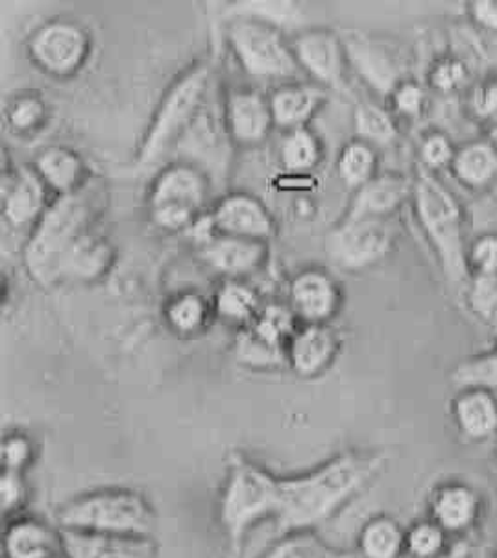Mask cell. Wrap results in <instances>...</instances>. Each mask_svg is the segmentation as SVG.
<instances>
[{
  "label": "cell",
  "instance_id": "1",
  "mask_svg": "<svg viewBox=\"0 0 497 558\" xmlns=\"http://www.w3.org/2000/svg\"><path fill=\"white\" fill-rule=\"evenodd\" d=\"M381 468L383 457L376 453H344L311 474L279 480V531H311L326 522L355 498Z\"/></svg>",
  "mask_w": 497,
  "mask_h": 558
},
{
  "label": "cell",
  "instance_id": "2",
  "mask_svg": "<svg viewBox=\"0 0 497 558\" xmlns=\"http://www.w3.org/2000/svg\"><path fill=\"white\" fill-rule=\"evenodd\" d=\"M413 201L425 238L429 239L449 283L461 286L470 278L464 219L456 196L438 180L433 170L420 165L413 178Z\"/></svg>",
  "mask_w": 497,
  "mask_h": 558
},
{
  "label": "cell",
  "instance_id": "3",
  "mask_svg": "<svg viewBox=\"0 0 497 558\" xmlns=\"http://www.w3.org/2000/svg\"><path fill=\"white\" fill-rule=\"evenodd\" d=\"M92 206L80 191L60 195L50 204L26 243L25 263L32 278L39 283L61 279V265L74 241L87 231Z\"/></svg>",
  "mask_w": 497,
  "mask_h": 558
},
{
  "label": "cell",
  "instance_id": "4",
  "mask_svg": "<svg viewBox=\"0 0 497 558\" xmlns=\"http://www.w3.org/2000/svg\"><path fill=\"white\" fill-rule=\"evenodd\" d=\"M278 507L279 480L243 457L233 459L220 498V525L231 549L241 547L255 523L276 518Z\"/></svg>",
  "mask_w": 497,
  "mask_h": 558
},
{
  "label": "cell",
  "instance_id": "5",
  "mask_svg": "<svg viewBox=\"0 0 497 558\" xmlns=\"http://www.w3.org/2000/svg\"><path fill=\"white\" fill-rule=\"evenodd\" d=\"M58 522L69 531L150 536L156 517L148 501L135 492L100 490L65 505Z\"/></svg>",
  "mask_w": 497,
  "mask_h": 558
},
{
  "label": "cell",
  "instance_id": "6",
  "mask_svg": "<svg viewBox=\"0 0 497 558\" xmlns=\"http://www.w3.org/2000/svg\"><path fill=\"white\" fill-rule=\"evenodd\" d=\"M211 71L206 63L187 69L180 78L170 85L169 92L159 102L153 122L141 143L140 163L150 165L169 153L193 122L196 113L209 97Z\"/></svg>",
  "mask_w": 497,
  "mask_h": 558
},
{
  "label": "cell",
  "instance_id": "7",
  "mask_svg": "<svg viewBox=\"0 0 497 558\" xmlns=\"http://www.w3.org/2000/svg\"><path fill=\"white\" fill-rule=\"evenodd\" d=\"M228 39L237 60L252 76L283 80L302 71L291 43H287L278 26L262 19L235 13L228 26Z\"/></svg>",
  "mask_w": 497,
  "mask_h": 558
},
{
  "label": "cell",
  "instance_id": "8",
  "mask_svg": "<svg viewBox=\"0 0 497 558\" xmlns=\"http://www.w3.org/2000/svg\"><path fill=\"white\" fill-rule=\"evenodd\" d=\"M209 178L187 161L167 165L154 180L148 195L150 215L165 230H187L202 215Z\"/></svg>",
  "mask_w": 497,
  "mask_h": 558
},
{
  "label": "cell",
  "instance_id": "9",
  "mask_svg": "<svg viewBox=\"0 0 497 558\" xmlns=\"http://www.w3.org/2000/svg\"><path fill=\"white\" fill-rule=\"evenodd\" d=\"M230 128L225 111L213 108L207 97L201 111L178 140L177 150L182 154L180 161L198 167L207 178L225 177L230 163Z\"/></svg>",
  "mask_w": 497,
  "mask_h": 558
},
{
  "label": "cell",
  "instance_id": "10",
  "mask_svg": "<svg viewBox=\"0 0 497 558\" xmlns=\"http://www.w3.org/2000/svg\"><path fill=\"white\" fill-rule=\"evenodd\" d=\"M395 243V231L387 219L340 220L326 239L329 257L340 267H371L381 262Z\"/></svg>",
  "mask_w": 497,
  "mask_h": 558
},
{
  "label": "cell",
  "instance_id": "11",
  "mask_svg": "<svg viewBox=\"0 0 497 558\" xmlns=\"http://www.w3.org/2000/svg\"><path fill=\"white\" fill-rule=\"evenodd\" d=\"M89 45L92 39L84 26L73 19L56 17L37 26L28 41V50L43 71L68 76L84 63Z\"/></svg>",
  "mask_w": 497,
  "mask_h": 558
},
{
  "label": "cell",
  "instance_id": "12",
  "mask_svg": "<svg viewBox=\"0 0 497 558\" xmlns=\"http://www.w3.org/2000/svg\"><path fill=\"white\" fill-rule=\"evenodd\" d=\"M342 43L346 60L374 92L390 97L396 87L407 80L401 73L400 60L392 54V50L376 41L374 37L352 32L342 39Z\"/></svg>",
  "mask_w": 497,
  "mask_h": 558
},
{
  "label": "cell",
  "instance_id": "13",
  "mask_svg": "<svg viewBox=\"0 0 497 558\" xmlns=\"http://www.w3.org/2000/svg\"><path fill=\"white\" fill-rule=\"evenodd\" d=\"M292 50L300 68L313 74L322 84L339 87L344 80V43L326 28H305L292 39Z\"/></svg>",
  "mask_w": 497,
  "mask_h": 558
},
{
  "label": "cell",
  "instance_id": "14",
  "mask_svg": "<svg viewBox=\"0 0 497 558\" xmlns=\"http://www.w3.org/2000/svg\"><path fill=\"white\" fill-rule=\"evenodd\" d=\"M60 547L65 558H158V547L148 536L61 529Z\"/></svg>",
  "mask_w": 497,
  "mask_h": 558
},
{
  "label": "cell",
  "instance_id": "15",
  "mask_svg": "<svg viewBox=\"0 0 497 558\" xmlns=\"http://www.w3.org/2000/svg\"><path fill=\"white\" fill-rule=\"evenodd\" d=\"M211 217L219 233L225 235L267 241L276 231V222L267 206L248 193H230L220 198Z\"/></svg>",
  "mask_w": 497,
  "mask_h": 558
},
{
  "label": "cell",
  "instance_id": "16",
  "mask_svg": "<svg viewBox=\"0 0 497 558\" xmlns=\"http://www.w3.org/2000/svg\"><path fill=\"white\" fill-rule=\"evenodd\" d=\"M409 196H413V180L396 172L376 174L355 191L344 219H387Z\"/></svg>",
  "mask_w": 497,
  "mask_h": 558
},
{
  "label": "cell",
  "instance_id": "17",
  "mask_svg": "<svg viewBox=\"0 0 497 558\" xmlns=\"http://www.w3.org/2000/svg\"><path fill=\"white\" fill-rule=\"evenodd\" d=\"M291 310L307 324H324L339 304V289L328 274L307 268L296 274L289 289Z\"/></svg>",
  "mask_w": 497,
  "mask_h": 558
},
{
  "label": "cell",
  "instance_id": "18",
  "mask_svg": "<svg viewBox=\"0 0 497 558\" xmlns=\"http://www.w3.org/2000/svg\"><path fill=\"white\" fill-rule=\"evenodd\" d=\"M337 342V335L326 324H305L287 342V361L300 376H316L334 361Z\"/></svg>",
  "mask_w": 497,
  "mask_h": 558
},
{
  "label": "cell",
  "instance_id": "19",
  "mask_svg": "<svg viewBox=\"0 0 497 558\" xmlns=\"http://www.w3.org/2000/svg\"><path fill=\"white\" fill-rule=\"evenodd\" d=\"M230 134L239 143H257L265 140L274 126L270 100L254 89L231 93L225 108Z\"/></svg>",
  "mask_w": 497,
  "mask_h": 558
},
{
  "label": "cell",
  "instance_id": "20",
  "mask_svg": "<svg viewBox=\"0 0 497 558\" xmlns=\"http://www.w3.org/2000/svg\"><path fill=\"white\" fill-rule=\"evenodd\" d=\"M481 517V498L472 486L449 483L435 492L431 499V520L449 536L464 534Z\"/></svg>",
  "mask_w": 497,
  "mask_h": 558
},
{
  "label": "cell",
  "instance_id": "21",
  "mask_svg": "<svg viewBox=\"0 0 497 558\" xmlns=\"http://www.w3.org/2000/svg\"><path fill=\"white\" fill-rule=\"evenodd\" d=\"M47 183L36 169L21 165L8 177V187H2V209L12 225L21 226L39 220L47 209Z\"/></svg>",
  "mask_w": 497,
  "mask_h": 558
},
{
  "label": "cell",
  "instance_id": "22",
  "mask_svg": "<svg viewBox=\"0 0 497 558\" xmlns=\"http://www.w3.org/2000/svg\"><path fill=\"white\" fill-rule=\"evenodd\" d=\"M267 255L265 241L257 239L235 238L219 233L202 244L201 257L209 267L228 274V276H244L262 265Z\"/></svg>",
  "mask_w": 497,
  "mask_h": 558
},
{
  "label": "cell",
  "instance_id": "23",
  "mask_svg": "<svg viewBox=\"0 0 497 558\" xmlns=\"http://www.w3.org/2000/svg\"><path fill=\"white\" fill-rule=\"evenodd\" d=\"M453 418L468 440L497 437V396L488 390L462 389L453 401Z\"/></svg>",
  "mask_w": 497,
  "mask_h": 558
},
{
  "label": "cell",
  "instance_id": "24",
  "mask_svg": "<svg viewBox=\"0 0 497 558\" xmlns=\"http://www.w3.org/2000/svg\"><path fill=\"white\" fill-rule=\"evenodd\" d=\"M113 250L110 243L100 235L87 230L74 241L69 248L63 265H61V279H78L92 281L102 276L111 265Z\"/></svg>",
  "mask_w": 497,
  "mask_h": 558
},
{
  "label": "cell",
  "instance_id": "25",
  "mask_svg": "<svg viewBox=\"0 0 497 558\" xmlns=\"http://www.w3.org/2000/svg\"><path fill=\"white\" fill-rule=\"evenodd\" d=\"M324 93L315 85L287 84L278 87L270 95V110H272L274 124L292 128L305 126L311 116L318 110Z\"/></svg>",
  "mask_w": 497,
  "mask_h": 558
},
{
  "label": "cell",
  "instance_id": "26",
  "mask_svg": "<svg viewBox=\"0 0 497 558\" xmlns=\"http://www.w3.org/2000/svg\"><path fill=\"white\" fill-rule=\"evenodd\" d=\"M37 174L49 187L56 189L60 195H68L78 191L84 163L73 148L63 145L47 146L45 150L37 154Z\"/></svg>",
  "mask_w": 497,
  "mask_h": 558
},
{
  "label": "cell",
  "instance_id": "27",
  "mask_svg": "<svg viewBox=\"0 0 497 558\" xmlns=\"http://www.w3.org/2000/svg\"><path fill=\"white\" fill-rule=\"evenodd\" d=\"M58 546L60 534L56 536L45 523L37 520H19L10 525L4 536L8 558H52Z\"/></svg>",
  "mask_w": 497,
  "mask_h": 558
},
{
  "label": "cell",
  "instance_id": "28",
  "mask_svg": "<svg viewBox=\"0 0 497 558\" xmlns=\"http://www.w3.org/2000/svg\"><path fill=\"white\" fill-rule=\"evenodd\" d=\"M449 167L457 180L468 187H485L497 177L496 146L486 141H470L461 148H457Z\"/></svg>",
  "mask_w": 497,
  "mask_h": 558
},
{
  "label": "cell",
  "instance_id": "29",
  "mask_svg": "<svg viewBox=\"0 0 497 558\" xmlns=\"http://www.w3.org/2000/svg\"><path fill=\"white\" fill-rule=\"evenodd\" d=\"M363 558H400L405 553V531L395 518L377 517L359 534Z\"/></svg>",
  "mask_w": 497,
  "mask_h": 558
},
{
  "label": "cell",
  "instance_id": "30",
  "mask_svg": "<svg viewBox=\"0 0 497 558\" xmlns=\"http://www.w3.org/2000/svg\"><path fill=\"white\" fill-rule=\"evenodd\" d=\"M342 180L352 187H361L371 178L376 177V148L363 140H353L342 146L337 161Z\"/></svg>",
  "mask_w": 497,
  "mask_h": 558
},
{
  "label": "cell",
  "instance_id": "31",
  "mask_svg": "<svg viewBox=\"0 0 497 558\" xmlns=\"http://www.w3.org/2000/svg\"><path fill=\"white\" fill-rule=\"evenodd\" d=\"M263 558H355V555L329 546L311 531H298L287 534Z\"/></svg>",
  "mask_w": 497,
  "mask_h": 558
},
{
  "label": "cell",
  "instance_id": "32",
  "mask_svg": "<svg viewBox=\"0 0 497 558\" xmlns=\"http://www.w3.org/2000/svg\"><path fill=\"white\" fill-rule=\"evenodd\" d=\"M215 305L220 316L237 324H250L262 310L254 289L239 279H230L220 287Z\"/></svg>",
  "mask_w": 497,
  "mask_h": 558
},
{
  "label": "cell",
  "instance_id": "33",
  "mask_svg": "<svg viewBox=\"0 0 497 558\" xmlns=\"http://www.w3.org/2000/svg\"><path fill=\"white\" fill-rule=\"evenodd\" d=\"M294 320H296V313L291 307L268 304L259 310L254 320L250 322L248 328L268 344L287 350V342L296 331Z\"/></svg>",
  "mask_w": 497,
  "mask_h": 558
},
{
  "label": "cell",
  "instance_id": "34",
  "mask_svg": "<svg viewBox=\"0 0 497 558\" xmlns=\"http://www.w3.org/2000/svg\"><path fill=\"white\" fill-rule=\"evenodd\" d=\"M279 156L287 169L304 172L313 169L320 159V143L310 128H292L281 140Z\"/></svg>",
  "mask_w": 497,
  "mask_h": 558
},
{
  "label": "cell",
  "instance_id": "35",
  "mask_svg": "<svg viewBox=\"0 0 497 558\" xmlns=\"http://www.w3.org/2000/svg\"><path fill=\"white\" fill-rule=\"evenodd\" d=\"M353 121H355L359 140L366 141L372 146L388 145L398 135L392 116L376 104H359Z\"/></svg>",
  "mask_w": 497,
  "mask_h": 558
},
{
  "label": "cell",
  "instance_id": "36",
  "mask_svg": "<svg viewBox=\"0 0 497 558\" xmlns=\"http://www.w3.org/2000/svg\"><path fill=\"white\" fill-rule=\"evenodd\" d=\"M451 379L462 389L488 390L497 396V352L483 353L457 364Z\"/></svg>",
  "mask_w": 497,
  "mask_h": 558
},
{
  "label": "cell",
  "instance_id": "37",
  "mask_svg": "<svg viewBox=\"0 0 497 558\" xmlns=\"http://www.w3.org/2000/svg\"><path fill=\"white\" fill-rule=\"evenodd\" d=\"M449 534L437 523L420 522L405 533V553L411 558H440L448 551Z\"/></svg>",
  "mask_w": 497,
  "mask_h": 558
},
{
  "label": "cell",
  "instance_id": "38",
  "mask_svg": "<svg viewBox=\"0 0 497 558\" xmlns=\"http://www.w3.org/2000/svg\"><path fill=\"white\" fill-rule=\"evenodd\" d=\"M207 305L196 292H182L167 305V318L172 328L180 333H194L204 326Z\"/></svg>",
  "mask_w": 497,
  "mask_h": 558
},
{
  "label": "cell",
  "instance_id": "39",
  "mask_svg": "<svg viewBox=\"0 0 497 558\" xmlns=\"http://www.w3.org/2000/svg\"><path fill=\"white\" fill-rule=\"evenodd\" d=\"M237 355L243 363L252 366H272L281 359H287L286 348L272 347L265 340L259 339L252 329H244L237 339Z\"/></svg>",
  "mask_w": 497,
  "mask_h": 558
},
{
  "label": "cell",
  "instance_id": "40",
  "mask_svg": "<svg viewBox=\"0 0 497 558\" xmlns=\"http://www.w3.org/2000/svg\"><path fill=\"white\" fill-rule=\"evenodd\" d=\"M468 302L483 320L497 324V274L472 276Z\"/></svg>",
  "mask_w": 497,
  "mask_h": 558
},
{
  "label": "cell",
  "instance_id": "41",
  "mask_svg": "<svg viewBox=\"0 0 497 558\" xmlns=\"http://www.w3.org/2000/svg\"><path fill=\"white\" fill-rule=\"evenodd\" d=\"M470 276L497 274V235H483L468 248Z\"/></svg>",
  "mask_w": 497,
  "mask_h": 558
},
{
  "label": "cell",
  "instance_id": "42",
  "mask_svg": "<svg viewBox=\"0 0 497 558\" xmlns=\"http://www.w3.org/2000/svg\"><path fill=\"white\" fill-rule=\"evenodd\" d=\"M243 12L241 15H250V17L262 19L265 23L278 26L279 23H294L300 13L296 12L294 2H279V0H270V2H244L241 4Z\"/></svg>",
  "mask_w": 497,
  "mask_h": 558
},
{
  "label": "cell",
  "instance_id": "43",
  "mask_svg": "<svg viewBox=\"0 0 497 558\" xmlns=\"http://www.w3.org/2000/svg\"><path fill=\"white\" fill-rule=\"evenodd\" d=\"M45 102L36 95H23L10 106L8 119L15 130L26 132L45 119Z\"/></svg>",
  "mask_w": 497,
  "mask_h": 558
},
{
  "label": "cell",
  "instance_id": "44",
  "mask_svg": "<svg viewBox=\"0 0 497 558\" xmlns=\"http://www.w3.org/2000/svg\"><path fill=\"white\" fill-rule=\"evenodd\" d=\"M456 153V146L446 135L433 132L420 145V156L424 159V163L420 165L429 170L443 169L446 165H451Z\"/></svg>",
  "mask_w": 497,
  "mask_h": 558
},
{
  "label": "cell",
  "instance_id": "45",
  "mask_svg": "<svg viewBox=\"0 0 497 558\" xmlns=\"http://www.w3.org/2000/svg\"><path fill=\"white\" fill-rule=\"evenodd\" d=\"M32 456H34V448L25 435H10L0 446V461L4 470L23 474V470L32 461Z\"/></svg>",
  "mask_w": 497,
  "mask_h": 558
},
{
  "label": "cell",
  "instance_id": "46",
  "mask_svg": "<svg viewBox=\"0 0 497 558\" xmlns=\"http://www.w3.org/2000/svg\"><path fill=\"white\" fill-rule=\"evenodd\" d=\"M466 80V68L461 60L456 58H444L437 61L431 71V84L440 92H451Z\"/></svg>",
  "mask_w": 497,
  "mask_h": 558
},
{
  "label": "cell",
  "instance_id": "47",
  "mask_svg": "<svg viewBox=\"0 0 497 558\" xmlns=\"http://www.w3.org/2000/svg\"><path fill=\"white\" fill-rule=\"evenodd\" d=\"M26 499V483L21 472L4 470L0 475V505L2 512H13L23 507Z\"/></svg>",
  "mask_w": 497,
  "mask_h": 558
},
{
  "label": "cell",
  "instance_id": "48",
  "mask_svg": "<svg viewBox=\"0 0 497 558\" xmlns=\"http://www.w3.org/2000/svg\"><path fill=\"white\" fill-rule=\"evenodd\" d=\"M390 98L400 113L407 117H416L424 108L425 93L422 85L416 84L413 80H403Z\"/></svg>",
  "mask_w": 497,
  "mask_h": 558
},
{
  "label": "cell",
  "instance_id": "49",
  "mask_svg": "<svg viewBox=\"0 0 497 558\" xmlns=\"http://www.w3.org/2000/svg\"><path fill=\"white\" fill-rule=\"evenodd\" d=\"M473 17L477 19L481 25L497 31V2H475Z\"/></svg>",
  "mask_w": 497,
  "mask_h": 558
},
{
  "label": "cell",
  "instance_id": "50",
  "mask_svg": "<svg viewBox=\"0 0 497 558\" xmlns=\"http://www.w3.org/2000/svg\"><path fill=\"white\" fill-rule=\"evenodd\" d=\"M440 558H483L480 549L470 546L466 542H459L456 546L449 547L448 551L444 553Z\"/></svg>",
  "mask_w": 497,
  "mask_h": 558
},
{
  "label": "cell",
  "instance_id": "51",
  "mask_svg": "<svg viewBox=\"0 0 497 558\" xmlns=\"http://www.w3.org/2000/svg\"><path fill=\"white\" fill-rule=\"evenodd\" d=\"M494 451H496V459H497V437H496V446H494Z\"/></svg>",
  "mask_w": 497,
  "mask_h": 558
},
{
  "label": "cell",
  "instance_id": "52",
  "mask_svg": "<svg viewBox=\"0 0 497 558\" xmlns=\"http://www.w3.org/2000/svg\"><path fill=\"white\" fill-rule=\"evenodd\" d=\"M52 558H58V557H52Z\"/></svg>",
  "mask_w": 497,
  "mask_h": 558
},
{
  "label": "cell",
  "instance_id": "53",
  "mask_svg": "<svg viewBox=\"0 0 497 558\" xmlns=\"http://www.w3.org/2000/svg\"><path fill=\"white\" fill-rule=\"evenodd\" d=\"M494 558H497V555H496V557H494Z\"/></svg>",
  "mask_w": 497,
  "mask_h": 558
}]
</instances>
